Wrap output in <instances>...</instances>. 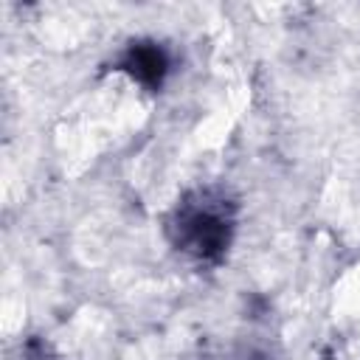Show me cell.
<instances>
[{"label":"cell","instance_id":"obj_3","mask_svg":"<svg viewBox=\"0 0 360 360\" xmlns=\"http://www.w3.org/2000/svg\"><path fill=\"white\" fill-rule=\"evenodd\" d=\"M25 360H56V357L45 354V349H31V352L25 354Z\"/></svg>","mask_w":360,"mask_h":360},{"label":"cell","instance_id":"obj_1","mask_svg":"<svg viewBox=\"0 0 360 360\" xmlns=\"http://www.w3.org/2000/svg\"><path fill=\"white\" fill-rule=\"evenodd\" d=\"M236 228V202L222 188H194L166 222L169 242L197 264H219Z\"/></svg>","mask_w":360,"mask_h":360},{"label":"cell","instance_id":"obj_2","mask_svg":"<svg viewBox=\"0 0 360 360\" xmlns=\"http://www.w3.org/2000/svg\"><path fill=\"white\" fill-rule=\"evenodd\" d=\"M115 70L127 73L132 82L143 84L146 90H160L169 73V53L160 42L138 39L124 48V53L115 59Z\"/></svg>","mask_w":360,"mask_h":360}]
</instances>
